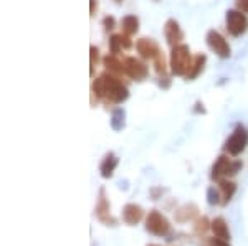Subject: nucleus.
Returning a JSON list of instances; mask_svg holds the SVG:
<instances>
[{"label":"nucleus","mask_w":248,"mask_h":246,"mask_svg":"<svg viewBox=\"0 0 248 246\" xmlns=\"http://www.w3.org/2000/svg\"><path fill=\"white\" fill-rule=\"evenodd\" d=\"M146 218V212L138 203H126L123 207V221L129 227H136Z\"/></svg>","instance_id":"nucleus-9"},{"label":"nucleus","mask_w":248,"mask_h":246,"mask_svg":"<svg viewBox=\"0 0 248 246\" xmlns=\"http://www.w3.org/2000/svg\"><path fill=\"white\" fill-rule=\"evenodd\" d=\"M121 42H123V48L124 50H129L131 46H133V42H131L129 35H126V33H121Z\"/></svg>","instance_id":"nucleus-32"},{"label":"nucleus","mask_w":248,"mask_h":246,"mask_svg":"<svg viewBox=\"0 0 248 246\" xmlns=\"http://www.w3.org/2000/svg\"><path fill=\"white\" fill-rule=\"evenodd\" d=\"M247 145H248V130L245 126L238 124L237 128L233 129V132L230 134V137L225 141L223 149H225V152L229 154V156L237 157L247 149Z\"/></svg>","instance_id":"nucleus-5"},{"label":"nucleus","mask_w":248,"mask_h":246,"mask_svg":"<svg viewBox=\"0 0 248 246\" xmlns=\"http://www.w3.org/2000/svg\"><path fill=\"white\" fill-rule=\"evenodd\" d=\"M109 124L114 132H121V130L126 128V111L123 108H116L113 111V114H111Z\"/></svg>","instance_id":"nucleus-19"},{"label":"nucleus","mask_w":248,"mask_h":246,"mask_svg":"<svg viewBox=\"0 0 248 246\" xmlns=\"http://www.w3.org/2000/svg\"><path fill=\"white\" fill-rule=\"evenodd\" d=\"M119 165V157L114 152H108L103 157L101 164H99V175L103 178H111L114 175V170Z\"/></svg>","instance_id":"nucleus-13"},{"label":"nucleus","mask_w":248,"mask_h":246,"mask_svg":"<svg viewBox=\"0 0 248 246\" xmlns=\"http://www.w3.org/2000/svg\"><path fill=\"white\" fill-rule=\"evenodd\" d=\"M103 85H105V102L108 106L109 104H121L129 98V91L126 86L123 85V81L119 79V76L105 71L101 74Z\"/></svg>","instance_id":"nucleus-1"},{"label":"nucleus","mask_w":248,"mask_h":246,"mask_svg":"<svg viewBox=\"0 0 248 246\" xmlns=\"http://www.w3.org/2000/svg\"><path fill=\"white\" fill-rule=\"evenodd\" d=\"M167 192V188H162V187H153L149 190V195L153 200H159V198H162L164 193Z\"/></svg>","instance_id":"nucleus-29"},{"label":"nucleus","mask_w":248,"mask_h":246,"mask_svg":"<svg viewBox=\"0 0 248 246\" xmlns=\"http://www.w3.org/2000/svg\"><path fill=\"white\" fill-rule=\"evenodd\" d=\"M91 96L93 99L96 98V101H105V85H103L101 76L96 78L91 85Z\"/></svg>","instance_id":"nucleus-22"},{"label":"nucleus","mask_w":248,"mask_h":246,"mask_svg":"<svg viewBox=\"0 0 248 246\" xmlns=\"http://www.w3.org/2000/svg\"><path fill=\"white\" fill-rule=\"evenodd\" d=\"M114 2H116V3H123L124 0H114Z\"/></svg>","instance_id":"nucleus-37"},{"label":"nucleus","mask_w":248,"mask_h":246,"mask_svg":"<svg viewBox=\"0 0 248 246\" xmlns=\"http://www.w3.org/2000/svg\"><path fill=\"white\" fill-rule=\"evenodd\" d=\"M94 217L98 218V221L105 227L116 228L119 225V220L111 213V203L109 198H108L106 188L101 187L98 192V198H96V205H94Z\"/></svg>","instance_id":"nucleus-4"},{"label":"nucleus","mask_w":248,"mask_h":246,"mask_svg":"<svg viewBox=\"0 0 248 246\" xmlns=\"http://www.w3.org/2000/svg\"><path fill=\"white\" fill-rule=\"evenodd\" d=\"M199 213H201V210H199V207L195 203H184L174 212V220H175V223H179V225L189 223V221L197 220Z\"/></svg>","instance_id":"nucleus-10"},{"label":"nucleus","mask_w":248,"mask_h":246,"mask_svg":"<svg viewBox=\"0 0 248 246\" xmlns=\"http://www.w3.org/2000/svg\"><path fill=\"white\" fill-rule=\"evenodd\" d=\"M103 65L106 66V71L116 74V76H123V74H126L124 73L123 61H119V59L116 58V55H108V57L103 58Z\"/></svg>","instance_id":"nucleus-18"},{"label":"nucleus","mask_w":248,"mask_h":246,"mask_svg":"<svg viewBox=\"0 0 248 246\" xmlns=\"http://www.w3.org/2000/svg\"><path fill=\"white\" fill-rule=\"evenodd\" d=\"M159 86H161L162 89H167L170 86V79L167 74H164V76H159Z\"/></svg>","instance_id":"nucleus-33"},{"label":"nucleus","mask_w":248,"mask_h":246,"mask_svg":"<svg viewBox=\"0 0 248 246\" xmlns=\"http://www.w3.org/2000/svg\"><path fill=\"white\" fill-rule=\"evenodd\" d=\"M121 29H123V33L126 35H134L138 33L139 30V18L136 15H126L123 20H121Z\"/></svg>","instance_id":"nucleus-21"},{"label":"nucleus","mask_w":248,"mask_h":246,"mask_svg":"<svg viewBox=\"0 0 248 246\" xmlns=\"http://www.w3.org/2000/svg\"><path fill=\"white\" fill-rule=\"evenodd\" d=\"M212 233L214 236L217 238H222V240H229L230 241V228H229V223L223 217H215L212 220Z\"/></svg>","instance_id":"nucleus-16"},{"label":"nucleus","mask_w":248,"mask_h":246,"mask_svg":"<svg viewBox=\"0 0 248 246\" xmlns=\"http://www.w3.org/2000/svg\"><path fill=\"white\" fill-rule=\"evenodd\" d=\"M154 70L155 73L159 74V76H164V74H167V61H166V57H164L162 53H159L157 57L154 59Z\"/></svg>","instance_id":"nucleus-24"},{"label":"nucleus","mask_w":248,"mask_h":246,"mask_svg":"<svg viewBox=\"0 0 248 246\" xmlns=\"http://www.w3.org/2000/svg\"><path fill=\"white\" fill-rule=\"evenodd\" d=\"M155 2H159V0H155Z\"/></svg>","instance_id":"nucleus-38"},{"label":"nucleus","mask_w":248,"mask_h":246,"mask_svg":"<svg viewBox=\"0 0 248 246\" xmlns=\"http://www.w3.org/2000/svg\"><path fill=\"white\" fill-rule=\"evenodd\" d=\"M194 235L199 238H205L207 233L212 232V221L207 217H199L197 220H194Z\"/></svg>","instance_id":"nucleus-20"},{"label":"nucleus","mask_w":248,"mask_h":246,"mask_svg":"<svg viewBox=\"0 0 248 246\" xmlns=\"http://www.w3.org/2000/svg\"><path fill=\"white\" fill-rule=\"evenodd\" d=\"M218 190L220 195H222V205L225 207L237 193V184L233 180H229V178H222V180H218Z\"/></svg>","instance_id":"nucleus-14"},{"label":"nucleus","mask_w":248,"mask_h":246,"mask_svg":"<svg viewBox=\"0 0 248 246\" xmlns=\"http://www.w3.org/2000/svg\"><path fill=\"white\" fill-rule=\"evenodd\" d=\"M123 51V42H121V33H114L109 37V53L111 55H119Z\"/></svg>","instance_id":"nucleus-23"},{"label":"nucleus","mask_w":248,"mask_h":246,"mask_svg":"<svg viewBox=\"0 0 248 246\" xmlns=\"http://www.w3.org/2000/svg\"><path fill=\"white\" fill-rule=\"evenodd\" d=\"M194 113H195V114H205V113H207L205 108H203V102H201V101H197V102H195Z\"/></svg>","instance_id":"nucleus-34"},{"label":"nucleus","mask_w":248,"mask_h":246,"mask_svg":"<svg viewBox=\"0 0 248 246\" xmlns=\"http://www.w3.org/2000/svg\"><path fill=\"white\" fill-rule=\"evenodd\" d=\"M225 25L232 37H242L248 30V18H247V15L243 14V12H240L238 9H232V10H227Z\"/></svg>","instance_id":"nucleus-6"},{"label":"nucleus","mask_w":248,"mask_h":246,"mask_svg":"<svg viewBox=\"0 0 248 246\" xmlns=\"http://www.w3.org/2000/svg\"><path fill=\"white\" fill-rule=\"evenodd\" d=\"M136 50L144 59H154L159 53H162L159 45L153 38H139L136 42Z\"/></svg>","instance_id":"nucleus-12"},{"label":"nucleus","mask_w":248,"mask_h":246,"mask_svg":"<svg viewBox=\"0 0 248 246\" xmlns=\"http://www.w3.org/2000/svg\"><path fill=\"white\" fill-rule=\"evenodd\" d=\"M98 10V0H90V15H94Z\"/></svg>","instance_id":"nucleus-35"},{"label":"nucleus","mask_w":248,"mask_h":246,"mask_svg":"<svg viewBox=\"0 0 248 246\" xmlns=\"http://www.w3.org/2000/svg\"><path fill=\"white\" fill-rule=\"evenodd\" d=\"M164 35H166V40L170 46L179 45V43H182V40H184V31L175 18H169L166 23H164Z\"/></svg>","instance_id":"nucleus-11"},{"label":"nucleus","mask_w":248,"mask_h":246,"mask_svg":"<svg viewBox=\"0 0 248 246\" xmlns=\"http://www.w3.org/2000/svg\"><path fill=\"white\" fill-rule=\"evenodd\" d=\"M144 227L146 232L159 238H169L172 232V225L167 220V217L157 208H153L147 212L146 218H144Z\"/></svg>","instance_id":"nucleus-2"},{"label":"nucleus","mask_w":248,"mask_h":246,"mask_svg":"<svg viewBox=\"0 0 248 246\" xmlns=\"http://www.w3.org/2000/svg\"><path fill=\"white\" fill-rule=\"evenodd\" d=\"M103 27H105V30L111 31L116 29V18L111 17V15H108V17L103 18Z\"/></svg>","instance_id":"nucleus-30"},{"label":"nucleus","mask_w":248,"mask_h":246,"mask_svg":"<svg viewBox=\"0 0 248 246\" xmlns=\"http://www.w3.org/2000/svg\"><path fill=\"white\" fill-rule=\"evenodd\" d=\"M229 164H230V159L229 156H225V154H222V156H218V159L215 160V164L212 165V180L218 182L222 180V178H225V174H227V169H229Z\"/></svg>","instance_id":"nucleus-15"},{"label":"nucleus","mask_w":248,"mask_h":246,"mask_svg":"<svg viewBox=\"0 0 248 246\" xmlns=\"http://www.w3.org/2000/svg\"><path fill=\"white\" fill-rule=\"evenodd\" d=\"M205 63H207V57H205V55L201 53V55H197V57H194L190 68H189V71H187V74H186L187 81H194V79L203 71V68H205Z\"/></svg>","instance_id":"nucleus-17"},{"label":"nucleus","mask_w":248,"mask_h":246,"mask_svg":"<svg viewBox=\"0 0 248 246\" xmlns=\"http://www.w3.org/2000/svg\"><path fill=\"white\" fill-rule=\"evenodd\" d=\"M90 58H91V63H90V73H91V76L94 74V66H96V63L99 61V50L96 48L94 45H91L90 46Z\"/></svg>","instance_id":"nucleus-27"},{"label":"nucleus","mask_w":248,"mask_h":246,"mask_svg":"<svg viewBox=\"0 0 248 246\" xmlns=\"http://www.w3.org/2000/svg\"><path fill=\"white\" fill-rule=\"evenodd\" d=\"M207 203L209 205H222V195H220V190L215 187L207 188Z\"/></svg>","instance_id":"nucleus-25"},{"label":"nucleus","mask_w":248,"mask_h":246,"mask_svg":"<svg viewBox=\"0 0 248 246\" xmlns=\"http://www.w3.org/2000/svg\"><path fill=\"white\" fill-rule=\"evenodd\" d=\"M242 169H243V162L242 160H230L229 169H227V174H225V178L235 177Z\"/></svg>","instance_id":"nucleus-26"},{"label":"nucleus","mask_w":248,"mask_h":246,"mask_svg":"<svg viewBox=\"0 0 248 246\" xmlns=\"http://www.w3.org/2000/svg\"><path fill=\"white\" fill-rule=\"evenodd\" d=\"M123 66H124L126 76H129L131 79H136V81H142V79H146L149 76V68L146 66V63H142L141 59H138L134 57L123 58Z\"/></svg>","instance_id":"nucleus-8"},{"label":"nucleus","mask_w":248,"mask_h":246,"mask_svg":"<svg viewBox=\"0 0 248 246\" xmlns=\"http://www.w3.org/2000/svg\"><path fill=\"white\" fill-rule=\"evenodd\" d=\"M146 246H162V245H154V243H151V245H146Z\"/></svg>","instance_id":"nucleus-36"},{"label":"nucleus","mask_w":248,"mask_h":246,"mask_svg":"<svg viewBox=\"0 0 248 246\" xmlns=\"http://www.w3.org/2000/svg\"><path fill=\"white\" fill-rule=\"evenodd\" d=\"M192 55L190 48L186 43H179V45L172 46L170 51V71L174 76H186L192 65Z\"/></svg>","instance_id":"nucleus-3"},{"label":"nucleus","mask_w":248,"mask_h":246,"mask_svg":"<svg viewBox=\"0 0 248 246\" xmlns=\"http://www.w3.org/2000/svg\"><path fill=\"white\" fill-rule=\"evenodd\" d=\"M235 5L240 12L243 14H248V0H235Z\"/></svg>","instance_id":"nucleus-31"},{"label":"nucleus","mask_w":248,"mask_h":246,"mask_svg":"<svg viewBox=\"0 0 248 246\" xmlns=\"http://www.w3.org/2000/svg\"><path fill=\"white\" fill-rule=\"evenodd\" d=\"M203 246H232L229 240H222V238H207L205 240V245Z\"/></svg>","instance_id":"nucleus-28"},{"label":"nucleus","mask_w":248,"mask_h":246,"mask_svg":"<svg viewBox=\"0 0 248 246\" xmlns=\"http://www.w3.org/2000/svg\"><path fill=\"white\" fill-rule=\"evenodd\" d=\"M205 42H207V46L217 55L218 58L222 59H227L230 58L232 55V48L229 45L225 38L222 37V33H218L217 30H209L205 35Z\"/></svg>","instance_id":"nucleus-7"}]
</instances>
